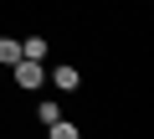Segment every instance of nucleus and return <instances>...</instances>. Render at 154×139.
<instances>
[{"mask_svg": "<svg viewBox=\"0 0 154 139\" xmlns=\"http://www.w3.org/2000/svg\"><path fill=\"white\" fill-rule=\"evenodd\" d=\"M16 83H21L26 93L41 88V83H46V67H41V62H16Z\"/></svg>", "mask_w": 154, "mask_h": 139, "instance_id": "f257e3e1", "label": "nucleus"}, {"mask_svg": "<svg viewBox=\"0 0 154 139\" xmlns=\"http://www.w3.org/2000/svg\"><path fill=\"white\" fill-rule=\"evenodd\" d=\"M46 52H51L46 36H26V41H21V62H46Z\"/></svg>", "mask_w": 154, "mask_h": 139, "instance_id": "f03ea898", "label": "nucleus"}, {"mask_svg": "<svg viewBox=\"0 0 154 139\" xmlns=\"http://www.w3.org/2000/svg\"><path fill=\"white\" fill-rule=\"evenodd\" d=\"M51 83H57L62 93H72V88H82V72H77V67H67V62H62L57 72H51Z\"/></svg>", "mask_w": 154, "mask_h": 139, "instance_id": "7ed1b4c3", "label": "nucleus"}, {"mask_svg": "<svg viewBox=\"0 0 154 139\" xmlns=\"http://www.w3.org/2000/svg\"><path fill=\"white\" fill-rule=\"evenodd\" d=\"M21 62V41L16 36H0V67H16Z\"/></svg>", "mask_w": 154, "mask_h": 139, "instance_id": "20e7f679", "label": "nucleus"}, {"mask_svg": "<svg viewBox=\"0 0 154 139\" xmlns=\"http://www.w3.org/2000/svg\"><path fill=\"white\" fill-rule=\"evenodd\" d=\"M46 139H82V134H77V124L57 118V124H46Z\"/></svg>", "mask_w": 154, "mask_h": 139, "instance_id": "39448f33", "label": "nucleus"}]
</instances>
